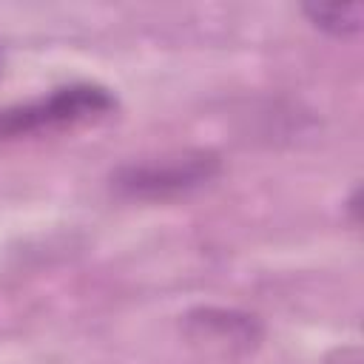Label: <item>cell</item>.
<instances>
[{
  "instance_id": "1",
  "label": "cell",
  "mask_w": 364,
  "mask_h": 364,
  "mask_svg": "<svg viewBox=\"0 0 364 364\" xmlns=\"http://www.w3.org/2000/svg\"><path fill=\"white\" fill-rule=\"evenodd\" d=\"M117 111V94L100 82H68L48 94L0 108V148L46 134L97 125Z\"/></svg>"
},
{
  "instance_id": "2",
  "label": "cell",
  "mask_w": 364,
  "mask_h": 364,
  "mask_svg": "<svg viewBox=\"0 0 364 364\" xmlns=\"http://www.w3.org/2000/svg\"><path fill=\"white\" fill-rule=\"evenodd\" d=\"M222 173V156L210 148H182L122 162L111 171V193L128 202H171L208 188Z\"/></svg>"
},
{
  "instance_id": "3",
  "label": "cell",
  "mask_w": 364,
  "mask_h": 364,
  "mask_svg": "<svg viewBox=\"0 0 364 364\" xmlns=\"http://www.w3.org/2000/svg\"><path fill=\"white\" fill-rule=\"evenodd\" d=\"M182 333L188 344H193L196 350L228 358L253 353L264 338V327L259 316L216 304H202L188 310L182 318Z\"/></svg>"
},
{
  "instance_id": "4",
  "label": "cell",
  "mask_w": 364,
  "mask_h": 364,
  "mask_svg": "<svg viewBox=\"0 0 364 364\" xmlns=\"http://www.w3.org/2000/svg\"><path fill=\"white\" fill-rule=\"evenodd\" d=\"M304 17L330 37H355L364 28V6L361 3H307Z\"/></svg>"
},
{
  "instance_id": "5",
  "label": "cell",
  "mask_w": 364,
  "mask_h": 364,
  "mask_svg": "<svg viewBox=\"0 0 364 364\" xmlns=\"http://www.w3.org/2000/svg\"><path fill=\"white\" fill-rule=\"evenodd\" d=\"M324 364H361V350L355 344H344V347H336Z\"/></svg>"
},
{
  "instance_id": "6",
  "label": "cell",
  "mask_w": 364,
  "mask_h": 364,
  "mask_svg": "<svg viewBox=\"0 0 364 364\" xmlns=\"http://www.w3.org/2000/svg\"><path fill=\"white\" fill-rule=\"evenodd\" d=\"M347 210H350V222L358 225V188H353V193L347 199Z\"/></svg>"
},
{
  "instance_id": "7",
  "label": "cell",
  "mask_w": 364,
  "mask_h": 364,
  "mask_svg": "<svg viewBox=\"0 0 364 364\" xmlns=\"http://www.w3.org/2000/svg\"><path fill=\"white\" fill-rule=\"evenodd\" d=\"M0 71H3V51H0Z\"/></svg>"
}]
</instances>
